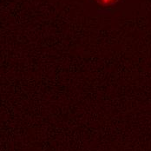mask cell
Masks as SVG:
<instances>
[{"label":"cell","mask_w":151,"mask_h":151,"mask_svg":"<svg viewBox=\"0 0 151 151\" xmlns=\"http://www.w3.org/2000/svg\"><path fill=\"white\" fill-rule=\"evenodd\" d=\"M92 4L97 9L98 12L107 13L119 6L122 0H90Z\"/></svg>","instance_id":"cell-1"}]
</instances>
